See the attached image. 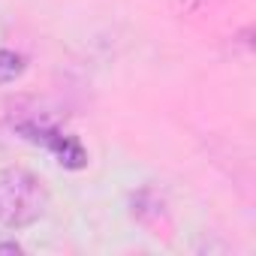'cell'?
I'll return each instance as SVG.
<instances>
[{"label":"cell","mask_w":256,"mask_h":256,"mask_svg":"<svg viewBox=\"0 0 256 256\" xmlns=\"http://www.w3.org/2000/svg\"><path fill=\"white\" fill-rule=\"evenodd\" d=\"M24 72V58L10 52V48H0V84H10Z\"/></svg>","instance_id":"3957f363"},{"label":"cell","mask_w":256,"mask_h":256,"mask_svg":"<svg viewBox=\"0 0 256 256\" xmlns=\"http://www.w3.org/2000/svg\"><path fill=\"white\" fill-rule=\"evenodd\" d=\"M18 133L28 142H36V145L48 148L64 169H84L88 166L84 145L76 136H70V133H60V130H54V126H36V124H22Z\"/></svg>","instance_id":"7a4b0ae2"},{"label":"cell","mask_w":256,"mask_h":256,"mask_svg":"<svg viewBox=\"0 0 256 256\" xmlns=\"http://www.w3.org/2000/svg\"><path fill=\"white\" fill-rule=\"evenodd\" d=\"M0 253H22L18 241H0Z\"/></svg>","instance_id":"277c9868"},{"label":"cell","mask_w":256,"mask_h":256,"mask_svg":"<svg viewBox=\"0 0 256 256\" xmlns=\"http://www.w3.org/2000/svg\"><path fill=\"white\" fill-rule=\"evenodd\" d=\"M48 208V190L42 178L28 169H4L0 172V226L24 229L36 223Z\"/></svg>","instance_id":"6da1fadb"}]
</instances>
